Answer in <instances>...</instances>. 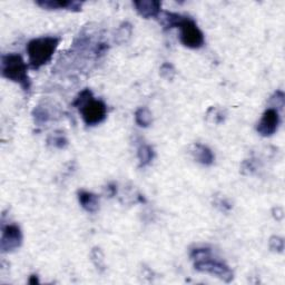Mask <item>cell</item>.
<instances>
[{
  "label": "cell",
  "mask_w": 285,
  "mask_h": 285,
  "mask_svg": "<svg viewBox=\"0 0 285 285\" xmlns=\"http://www.w3.org/2000/svg\"><path fill=\"white\" fill-rule=\"evenodd\" d=\"M190 256L196 271L214 275L226 283H230L234 279V273L230 266L223 261L213 258L210 247L193 248Z\"/></svg>",
  "instance_id": "1"
},
{
  "label": "cell",
  "mask_w": 285,
  "mask_h": 285,
  "mask_svg": "<svg viewBox=\"0 0 285 285\" xmlns=\"http://www.w3.org/2000/svg\"><path fill=\"white\" fill-rule=\"evenodd\" d=\"M73 106L77 108L87 126H96L102 124L107 117V106L100 99H95L89 88L80 91Z\"/></svg>",
  "instance_id": "2"
},
{
  "label": "cell",
  "mask_w": 285,
  "mask_h": 285,
  "mask_svg": "<svg viewBox=\"0 0 285 285\" xmlns=\"http://www.w3.org/2000/svg\"><path fill=\"white\" fill-rule=\"evenodd\" d=\"M59 44L60 38L54 36L31 39L26 46L28 62L31 69L38 70L43 66L47 65L53 59Z\"/></svg>",
  "instance_id": "3"
},
{
  "label": "cell",
  "mask_w": 285,
  "mask_h": 285,
  "mask_svg": "<svg viewBox=\"0 0 285 285\" xmlns=\"http://www.w3.org/2000/svg\"><path fill=\"white\" fill-rule=\"evenodd\" d=\"M1 75L22 88L23 91L30 90L31 80L28 76V66L19 54H7L1 56Z\"/></svg>",
  "instance_id": "4"
},
{
  "label": "cell",
  "mask_w": 285,
  "mask_h": 285,
  "mask_svg": "<svg viewBox=\"0 0 285 285\" xmlns=\"http://www.w3.org/2000/svg\"><path fill=\"white\" fill-rule=\"evenodd\" d=\"M175 28L179 29V40L184 46L191 49H199L205 44L203 31L199 29L195 20L187 16L179 15Z\"/></svg>",
  "instance_id": "5"
},
{
  "label": "cell",
  "mask_w": 285,
  "mask_h": 285,
  "mask_svg": "<svg viewBox=\"0 0 285 285\" xmlns=\"http://www.w3.org/2000/svg\"><path fill=\"white\" fill-rule=\"evenodd\" d=\"M22 232L17 224H7L1 228L0 248L2 253H9L17 250L22 244Z\"/></svg>",
  "instance_id": "6"
},
{
  "label": "cell",
  "mask_w": 285,
  "mask_h": 285,
  "mask_svg": "<svg viewBox=\"0 0 285 285\" xmlns=\"http://www.w3.org/2000/svg\"><path fill=\"white\" fill-rule=\"evenodd\" d=\"M280 125V113L275 108H267L262 115L260 122L256 126V131L258 133L263 136V137H270V136L274 135L278 131Z\"/></svg>",
  "instance_id": "7"
},
{
  "label": "cell",
  "mask_w": 285,
  "mask_h": 285,
  "mask_svg": "<svg viewBox=\"0 0 285 285\" xmlns=\"http://www.w3.org/2000/svg\"><path fill=\"white\" fill-rule=\"evenodd\" d=\"M133 5L140 17L145 19L157 18L162 13V2L156 0H135Z\"/></svg>",
  "instance_id": "8"
},
{
  "label": "cell",
  "mask_w": 285,
  "mask_h": 285,
  "mask_svg": "<svg viewBox=\"0 0 285 285\" xmlns=\"http://www.w3.org/2000/svg\"><path fill=\"white\" fill-rule=\"evenodd\" d=\"M36 3L46 10L65 9L69 11H76V13L82 10L83 7V2L75 1V0H37Z\"/></svg>",
  "instance_id": "9"
},
{
  "label": "cell",
  "mask_w": 285,
  "mask_h": 285,
  "mask_svg": "<svg viewBox=\"0 0 285 285\" xmlns=\"http://www.w3.org/2000/svg\"><path fill=\"white\" fill-rule=\"evenodd\" d=\"M192 154L196 162L205 166H211L215 160V155L213 154L211 148L203 145V144H194L192 148Z\"/></svg>",
  "instance_id": "10"
},
{
  "label": "cell",
  "mask_w": 285,
  "mask_h": 285,
  "mask_svg": "<svg viewBox=\"0 0 285 285\" xmlns=\"http://www.w3.org/2000/svg\"><path fill=\"white\" fill-rule=\"evenodd\" d=\"M78 200L82 207L88 213H96L99 208V197L94 193L87 191L78 192Z\"/></svg>",
  "instance_id": "11"
},
{
  "label": "cell",
  "mask_w": 285,
  "mask_h": 285,
  "mask_svg": "<svg viewBox=\"0 0 285 285\" xmlns=\"http://www.w3.org/2000/svg\"><path fill=\"white\" fill-rule=\"evenodd\" d=\"M155 157L154 148L148 144H140L137 148V158L139 162V167H146L153 162Z\"/></svg>",
  "instance_id": "12"
},
{
  "label": "cell",
  "mask_w": 285,
  "mask_h": 285,
  "mask_svg": "<svg viewBox=\"0 0 285 285\" xmlns=\"http://www.w3.org/2000/svg\"><path fill=\"white\" fill-rule=\"evenodd\" d=\"M135 122L139 127L143 128L150 127L153 122V116L151 110L146 107H139L138 110L135 111Z\"/></svg>",
  "instance_id": "13"
},
{
  "label": "cell",
  "mask_w": 285,
  "mask_h": 285,
  "mask_svg": "<svg viewBox=\"0 0 285 285\" xmlns=\"http://www.w3.org/2000/svg\"><path fill=\"white\" fill-rule=\"evenodd\" d=\"M33 117L37 125H44L50 120V113L47 108L43 106H37L33 110Z\"/></svg>",
  "instance_id": "14"
},
{
  "label": "cell",
  "mask_w": 285,
  "mask_h": 285,
  "mask_svg": "<svg viewBox=\"0 0 285 285\" xmlns=\"http://www.w3.org/2000/svg\"><path fill=\"white\" fill-rule=\"evenodd\" d=\"M90 258H91V262L94 263V265L100 273H103L106 270L105 259H104V254H103V252L100 251V248H97V247L93 248V251H91L90 253Z\"/></svg>",
  "instance_id": "15"
},
{
  "label": "cell",
  "mask_w": 285,
  "mask_h": 285,
  "mask_svg": "<svg viewBox=\"0 0 285 285\" xmlns=\"http://www.w3.org/2000/svg\"><path fill=\"white\" fill-rule=\"evenodd\" d=\"M47 143L49 144V145L54 146L55 148H58V150H65L68 146V139L64 134L55 133L54 135H50L49 137H48Z\"/></svg>",
  "instance_id": "16"
},
{
  "label": "cell",
  "mask_w": 285,
  "mask_h": 285,
  "mask_svg": "<svg viewBox=\"0 0 285 285\" xmlns=\"http://www.w3.org/2000/svg\"><path fill=\"white\" fill-rule=\"evenodd\" d=\"M132 25H130L128 22L123 23L122 26L119 27V29L117 31V35H116V40H117L118 43H124L126 42V40L131 37L132 36Z\"/></svg>",
  "instance_id": "17"
},
{
  "label": "cell",
  "mask_w": 285,
  "mask_h": 285,
  "mask_svg": "<svg viewBox=\"0 0 285 285\" xmlns=\"http://www.w3.org/2000/svg\"><path fill=\"white\" fill-rule=\"evenodd\" d=\"M159 73L163 78L167 80H173L176 76V69L171 63H164L159 68Z\"/></svg>",
  "instance_id": "18"
},
{
  "label": "cell",
  "mask_w": 285,
  "mask_h": 285,
  "mask_svg": "<svg viewBox=\"0 0 285 285\" xmlns=\"http://www.w3.org/2000/svg\"><path fill=\"white\" fill-rule=\"evenodd\" d=\"M268 245L273 252L276 253H283L284 250V240L280 236H272L268 242Z\"/></svg>",
  "instance_id": "19"
},
{
  "label": "cell",
  "mask_w": 285,
  "mask_h": 285,
  "mask_svg": "<svg viewBox=\"0 0 285 285\" xmlns=\"http://www.w3.org/2000/svg\"><path fill=\"white\" fill-rule=\"evenodd\" d=\"M284 99H285V96L283 91H281V90L275 91L274 95H273L270 99V102L273 103L272 108H275V110H279V108L280 110H282V108L284 107Z\"/></svg>",
  "instance_id": "20"
},
{
  "label": "cell",
  "mask_w": 285,
  "mask_h": 285,
  "mask_svg": "<svg viewBox=\"0 0 285 285\" xmlns=\"http://www.w3.org/2000/svg\"><path fill=\"white\" fill-rule=\"evenodd\" d=\"M215 204V206L216 207H219L220 211H224V212H227V211H230L231 208H232V205H231V203L228 202L227 199L225 198H222V197H219V198H216V200L214 202Z\"/></svg>",
  "instance_id": "21"
},
{
  "label": "cell",
  "mask_w": 285,
  "mask_h": 285,
  "mask_svg": "<svg viewBox=\"0 0 285 285\" xmlns=\"http://www.w3.org/2000/svg\"><path fill=\"white\" fill-rule=\"evenodd\" d=\"M255 171L254 162L252 159H247L242 164V172L244 174H252Z\"/></svg>",
  "instance_id": "22"
},
{
  "label": "cell",
  "mask_w": 285,
  "mask_h": 285,
  "mask_svg": "<svg viewBox=\"0 0 285 285\" xmlns=\"http://www.w3.org/2000/svg\"><path fill=\"white\" fill-rule=\"evenodd\" d=\"M273 216L276 220H282L283 219V210L281 207H274L273 208Z\"/></svg>",
  "instance_id": "23"
},
{
  "label": "cell",
  "mask_w": 285,
  "mask_h": 285,
  "mask_svg": "<svg viewBox=\"0 0 285 285\" xmlns=\"http://www.w3.org/2000/svg\"><path fill=\"white\" fill-rule=\"evenodd\" d=\"M107 192L108 195H110V197H113V196L116 195V193H117V186H116L115 184H110V185L107 186Z\"/></svg>",
  "instance_id": "24"
},
{
  "label": "cell",
  "mask_w": 285,
  "mask_h": 285,
  "mask_svg": "<svg viewBox=\"0 0 285 285\" xmlns=\"http://www.w3.org/2000/svg\"><path fill=\"white\" fill-rule=\"evenodd\" d=\"M39 281H38V276L37 275H31L29 278V284H38Z\"/></svg>",
  "instance_id": "25"
}]
</instances>
